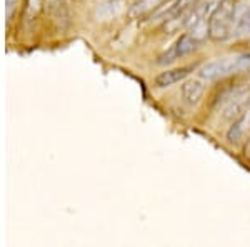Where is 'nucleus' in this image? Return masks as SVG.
Wrapping results in <instances>:
<instances>
[{"label":"nucleus","instance_id":"1","mask_svg":"<svg viewBox=\"0 0 250 247\" xmlns=\"http://www.w3.org/2000/svg\"><path fill=\"white\" fill-rule=\"evenodd\" d=\"M233 7L235 3L232 0H220L212 10L210 15V32L208 37L215 42H222V40L230 39L232 35V19H233Z\"/></svg>","mask_w":250,"mask_h":247},{"label":"nucleus","instance_id":"2","mask_svg":"<svg viewBox=\"0 0 250 247\" xmlns=\"http://www.w3.org/2000/svg\"><path fill=\"white\" fill-rule=\"evenodd\" d=\"M250 64V55H240V57H224L215 59L212 62L205 64V66L199 70V77L204 80H215L224 75H229L232 72L239 70V68L245 67Z\"/></svg>","mask_w":250,"mask_h":247},{"label":"nucleus","instance_id":"3","mask_svg":"<svg viewBox=\"0 0 250 247\" xmlns=\"http://www.w3.org/2000/svg\"><path fill=\"white\" fill-rule=\"evenodd\" d=\"M249 102H250V89L247 87L233 89V90L224 95V100L220 102L222 117H224L225 120L237 119V117L245 111Z\"/></svg>","mask_w":250,"mask_h":247},{"label":"nucleus","instance_id":"4","mask_svg":"<svg viewBox=\"0 0 250 247\" xmlns=\"http://www.w3.org/2000/svg\"><path fill=\"white\" fill-rule=\"evenodd\" d=\"M199 44L200 42H197V40L187 32V34L180 35V37L175 40V44H173L167 52H164V54L160 55L157 64H159V66H167V64L175 62L177 59L187 57L188 54H192V52L199 47Z\"/></svg>","mask_w":250,"mask_h":247},{"label":"nucleus","instance_id":"5","mask_svg":"<svg viewBox=\"0 0 250 247\" xmlns=\"http://www.w3.org/2000/svg\"><path fill=\"white\" fill-rule=\"evenodd\" d=\"M250 34V2L242 0L233 7L232 19V35L233 39L247 37Z\"/></svg>","mask_w":250,"mask_h":247},{"label":"nucleus","instance_id":"6","mask_svg":"<svg viewBox=\"0 0 250 247\" xmlns=\"http://www.w3.org/2000/svg\"><path fill=\"white\" fill-rule=\"evenodd\" d=\"M193 70H195V67H192V66L172 68V70H165V72H162V74H159L155 77L154 84H155V87H159V89L172 87V86H175V84H179V82H182V80L187 79Z\"/></svg>","mask_w":250,"mask_h":247},{"label":"nucleus","instance_id":"7","mask_svg":"<svg viewBox=\"0 0 250 247\" xmlns=\"http://www.w3.org/2000/svg\"><path fill=\"white\" fill-rule=\"evenodd\" d=\"M250 129V109H245L242 114L233 119L232 125L227 131V140L232 144H237L240 139H244V135Z\"/></svg>","mask_w":250,"mask_h":247},{"label":"nucleus","instance_id":"8","mask_svg":"<svg viewBox=\"0 0 250 247\" xmlns=\"http://www.w3.org/2000/svg\"><path fill=\"white\" fill-rule=\"evenodd\" d=\"M205 80L204 79H190V80H185L184 86H182V99L185 100L187 104L190 105H195L202 99L204 92H205V86H204Z\"/></svg>","mask_w":250,"mask_h":247},{"label":"nucleus","instance_id":"9","mask_svg":"<svg viewBox=\"0 0 250 247\" xmlns=\"http://www.w3.org/2000/svg\"><path fill=\"white\" fill-rule=\"evenodd\" d=\"M125 0H107V2L100 3L95 10L97 20H112L119 17L120 14L125 10Z\"/></svg>","mask_w":250,"mask_h":247},{"label":"nucleus","instance_id":"10","mask_svg":"<svg viewBox=\"0 0 250 247\" xmlns=\"http://www.w3.org/2000/svg\"><path fill=\"white\" fill-rule=\"evenodd\" d=\"M162 5V0H137L128 9L130 19H144L145 15H150Z\"/></svg>","mask_w":250,"mask_h":247},{"label":"nucleus","instance_id":"11","mask_svg":"<svg viewBox=\"0 0 250 247\" xmlns=\"http://www.w3.org/2000/svg\"><path fill=\"white\" fill-rule=\"evenodd\" d=\"M197 3H199V0H175V2H172V7H170V10H168V15L165 20L180 17V15L188 12L193 5H197Z\"/></svg>","mask_w":250,"mask_h":247},{"label":"nucleus","instance_id":"12","mask_svg":"<svg viewBox=\"0 0 250 247\" xmlns=\"http://www.w3.org/2000/svg\"><path fill=\"white\" fill-rule=\"evenodd\" d=\"M14 3H15V0H7V17H10V15H12V10H14Z\"/></svg>","mask_w":250,"mask_h":247},{"label":"nucleus","instance_id":"13","mask_svg":"<svg viewBox=\"0 0 250 247\" xmlns=\"http://www.w3.org/2000/svg\"><path fill=\"white\" fill-rule=\"evenodd\" d=\"M52 2H55V0H52Z\"/></svg>","mask_w":250,"mask_h":247}]
</instances>
